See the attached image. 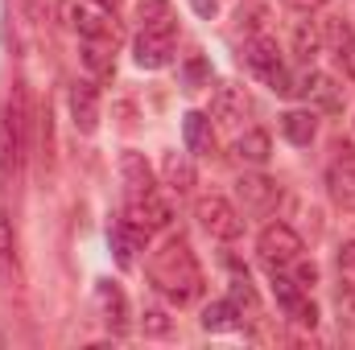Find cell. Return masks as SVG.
<instances>
[{"mask_svg": "<svg viewBox=\"0 0 355 350\" xmlns=\"http://www.w3.org/2000/svg\"><path fill=\"white\" fill-rule=\"evenodd\" d=\"M322 42L335 58V66L343 71V79H355V33L347 21H327L322 25Z\"/></svg>", "mask_w": 355, "mask_h": 350, "instance_id": "9", "label": "cell"}, {"mask_svg": "<svg viewBox=\"0 0 355 350\" xmlns=\"http://www.w3.org/2000/svg\"><path fill=\"white\" fill-rule=\"evenodd\" d=\"M240 313H248V317H257V309H261V301H257V288L248 284V276H236L232 280V297H227Z\"/></svg>", "mask_w": 355, "mask_h": 350, "instance_id": "25", "label": "cell"}, {"mask_svg": "<svg viewBox=\"0 0 355 350\" xmlns=\"http://www.w3.org/2000/svg\"><path fill=\"white\" fill-rule=\"evenodd\" d=\"M281 132H285L289 145H310L318 136V120H314V111H285L281 116Z\"/></svg>", "mask_w": 355, "mask_h": 350, "instance_id": "21", "label": "cell"}, {"mask_svg": "<svg viewBox=\"0 0 355 350\" xmlns=\"http://www.w3.org/2000/svg\"><path fill=\"white\" fill-rule=\"evenodd\" d=\"M141 326H145V334H149V338H166V334L174 330V322H170V317H166L162 309H145Z\"/></svg>", "mask_w": 355, "mask_h": 350, "instance_id": "29", "label": "cell"}, {"mask_svg": "<svg viewBox=\"0 0 355 350\" xmlns=\"http://www.w3.org/2000/svg\"><path fill=\"white\" fill-rule=\"evenodd\" d=\"M268 153H272V140H268V132H261V128H252V132H244L236 140V157L248 161V165H265Z\"/></svg>", "mask_w": 355, "mask_h": 350, "instance_id": "22", "label": "cell"}, {"mask_svg": "<svg viewBox=\"0 0 355 350\" xmlns=\"http://www.w3.org/2000/svg\"><path fill=\"white\" fill-rule=\"evenodd\" d=\"M145 235H149V231H141V227L128 223V219H116V223L107 227V243H112L120 268H132V256H137V248L145 243Z\"/></svg>", "mask_w": 355, "mask_h": 350, "instance_id": "16", "label": "cell"}, {"mask_svg": "<svg viewBox=\"0 0 355 350\" xmlns=\"http://www.w3.org/2000/svg\"><path fill=\"white\" fill-rule=\"evenodd\" d=\"M244 313L232 305V301H215V305H207V313H202V330H211V334H223V330H244Z\"/></svg>", "mask_w": 355, "mask_h": 350, "instance_id": "20", "label": "cell"}, {"mask_svg": "<svg viewBox=\"0 0 355 350\" xmlns=\"http://www.w3.org/2000/svg\"><path fill=\"white\" fill-rule=\"evenodd\" d=\"M244 66L268 83L272 91H281V95H289V75H285V62H281V50H277V42L272 37H252V42H244Z\"/></svg>", "mask_w": 355, "mask_h": 350, "instance_id": "3", "label": "cell"}, {"mask_svg": "<svg viewBox=\"0 0 355 350\" xmlns=\"http://www.w3.org/2000/svg\"><path fill=\"white\" fill-rule=\"evenodd\" d=\"M17 268V239H12V227H8V214L0 210V272L12 276Z\"/></svg>", "mask_w": 355, "mask_h": 350, "instance_id": "27", "label": "cell"}, {"mask_svg": "<svg viewBox=\"0 0 355 350\" xmlns=\"http://www.w3.org/2000/svg\"><path fill=\"white\" fill-rule=\"evenodd\" d=\"M120 181H124V198H128V202H141V198L157 194L153 174H149V165H145L141 153H124V157H120Z\"/></svg>", "mask_w": 355, "mask_h": 350, "instance_id": "10", "label": "cell"}, {"mask_svg": "<svg viewBox=\"0 0 355 350\" xmlns=\"http://www.w3.org/2000/svg\"><path fill=\"white\" fill-rule=\"evenodd\" d=\"M198 223H202V231L211 235V239H223V243H232V239H240L244 235V214L227 202V198H219V194H211V198H198Z\"/></svg>", "mask_w": 355, "mask_h": 350, "instance_id": "4", "label": "cell"}, {"mask_svg": "<svg viewBox=\"0 0 355 350\" xmlns=\"http://www.w3.org/2000/svg\"><path fill=\"white\" fill-rule=\"evenodd\" d=\"M257 252H261V260L277 272V268H285V264L302 260V235H297L293 227H285V223H268L265 231H261V239H257Z\"/></svg>", "mask_w": 355, "mask_h": 350, "instance_id": "5", "label": "cell"}, {"mask_svg": "<svg viewBox=\"0 0 355 350\" xmlns=\"http://www.w3.org/2000/svg\"><path fill=\"white\" fill-rule=\"evenodd\" d=\"M137 21H141V33H178V17L170 0H141L137 4Z\"/></svg>", "mask_w": 355, "mask_h": 350, "instance_id": "17", "label": "cell"}, {"mask_svg": "<svg viewBox=\"0 0 355 350\" xmlns=\"http://www.w3.org/2000/svg\"><path fill=\"white\" fill-rule=\"evenodd\" d=\"M289 95H297V99H306V103L339 107V91H335V83H331L327 75H318V71H306L297 83H289Z\"/></svg>", "mask_w": 355, "mask_h": 350, "instance_id": "18", "label": "cell"}, {"mask_svg": "<svg viewBox=\"0 0 355 350\" xmlns=\"http://www.w3.org/2000/svg\"><path fill=\"white\" fill-rule=\"evenodd\" d=\"M71 120L83 136H91L99 128V91H95V83H75L71 87Z\"/></svg>", "mask_w": 355, "mask_h": 350, "instance_id": "14", "label": "cell"}, {"mask_svg": "<svg viewBox=\"0 0 355 350\" xmlns=\"http://www.w3.org/2000/svg\"><path fill=\"white\" fill-rule=\"evenodd\" d=\"M248 111H252L248 91L236 87V83H215V91H211V116H215L219 124L236 128V124H244V120H248Z\"/></svg>", "mask_w": 355, "mask_h": 350, "instance_id": "6", "label": "cell"}, {"mask_svg": "<svg viewBox=\"0 0 355 350\" xmlns=\"http://www.w3.org/2000/svg\"><path fill=\"white\" fill-rule=\"evenodd\" d=\"M174 62V37L170 33H141L137 37V66L141 71H162Z\"/></svg>", "mask_w": 355, "mask_h": 350, "instance_id": "15", "label": "cell"}, {"mask_svg": "<svg viewBox=\"0 0 355 350\" xmlns=\"http://www.w3.org/2000/svg\"><path fill=\"white\" fill-rule=\"evenodd\" d=\"M128 223H137L141 231H166L174 223V214H170V202L162 194H149L141 202H128Z\"/></svg>", "mask_w": 355, "mask_h": 350, "instance_id": "13", "label": "cell"}, {"mask_svg": "<svg viewBox=\"0 0 355 350\" xmlns=\"http://www.w3.org/2000/svg\"><path fill=\"white\" fill-rule=\"evenodd\" d=\"M327 190H331V198H335L339 206L355 210V153L352 149H343V157L331 161V169H327Z\"/></svg>", "mask_w": 355, "mask_h": 350, "instance_id": "11", "label": "cell"}, {"mask_svg": "<svg viewBox=\"0 0 355 350\" xmlns=\"http://www.w3.org/2000/svg\"><path fill=\"white\" fill-rule=\"evenodd\" d=\"M236 194H240V202H244L248 214H272L277 202H281V185L261 174H244L236 181Z\"/></svg>", "mask_w": 355, "mask_h": 350, "instance_id": "7", "label": "cell"}, {"mask_svg": "<svg viewBox=\"0 0 355 350\" xmlns=\"http://www.w3.org/2000/svg\"><path fill=\"white\" fill-rule=\"evenodd\" d=\"M289 8H297V12H314V8H322L327 0H285Z\"/></svg>", "mask_w": 355, "mask_h": 350, "instance_id": "36", "label": "cell"}, {"mask_svg": "<svg viewBox=\"0 0 355 350\" xmlns=\"http://www.w3.org/2000/svg\"><path fill=\"white\" fill-rule=\"evenodd\" d=\"M67 21L79 29L83 42H107V46L120 42V29H116V21L107 12H91V8H79V4H67Z\"/></svg>", "mask_w": 355, "mask_h": 350, "instance_id": "8", "label": "cell"}, {"mask_svg": "<svg viewBox=\"0 0 355 350\" xmlns=\"http://www.w3.org/2000/svg\"><path fill=\"white\" fill-rule=\"evenodd\" d=\"M285 313H289L297 326H306V330H314V326H318V309H314V301H306V297H302V301H293Z\"/></svg>", "mask_w": 355, "mask_h": 350, "instance_id": "30", "label": "cell"}, {"mask_svg": "<svg viewBox=\"0 0 355 350\" xmlns=\"http://www.w3.org/2000/svg\"><path fill=\"white\" fill-rule=\"evenodd\" d=\"M46 4H50V0H25V12H29L33 21H42V17H46Z\"/></svg>", "mask_w": 355, "mask_h": 350, "instance_id": "35", "label": "cell"}, {"mask_svg": "<svg viewBox=\"0 0 355 350\" xmlns=\"http://www.w3.org/2000/svg\"><path fill=\"white\" fill-rule=\"evenodd\" d=\"M339 322H343V326L355 334V288H352V284L339 293Z\"/></svg>", "mask_w": 355, "mask_h": 350, "instance_id": "31", "label": "cell"}, {"mask_svg": "<svg viewBox=\"0 0 355 350\" xmlns=\"http://www.w3.org/2000/svg\"><path fill=\"white\" fill-rule=\"evenodd\" d=\"M272 293H277V301H281L285 309H289L293 301H302V297H306V288H302L297 280H289V276H277V272H272Z\"/></svg>", "mask_w": 355, "mask_h": 350, "instance_id": "28", "label": "cell"}, {"mask_svg": "<svg viewBox=\"0 0 355 350\" xmlns=\"http://www.w3.org/2000/svg\"><path fill=\"white\" fill-rule=\"evenodd\" d=\"M25 128H29V91L25 83H12L4 120H0V174L8 181L21 174V161H25Z\"/></svg>", "mask_w": 355, "mask_h": 350, "instance_id": "2", "label": "cell"}, {"mask_svg": "<svg viewBox=\"0 0 355 350\" xmlns=\"http://www.w3.org/2000/svg\"><path fill=\"white\" fill-rule=\"evenodd\" d=\"M314 280H318V268H314V264H297V284H302V288H310Z\"/></svg>", "mask_w": 355, "mask_h": 350, "instance_id": "33", "label": "cell"}, {"mask_svg": "<svg viewBox=\"0 0 355 350\" xmlns=\"http://www.w3.org/2000/svg\"><path fill=\"white\" fill-rule=\"evenodd\" d=\"M202 75H207V66H202V62H190V66H186V83H190V91L202 83Z\"/></svg>", "mask_w": 355, "mask_h": 350, "instance_id": "34", "label": "cell"}, {"mask_svg": "<svg viewBox=\"0 0 355 350\" xmlns=\"http://www.w3.org/2000/svg\"><path fill=\"white\" fill-rule=\"evenodd\" d=\"M339 276L355 288V239L352 243H343V252H339Z\"/></svg>", "mask_w": 355, "mask_h": 350, "instance_id": "32", "label": "cell"}, {"mask_svg": "<svg viewBox=\"0 0 355 350\" xmlns=\"http://www.w3.org/2000/svg\"><path fill=\"white\" fill-rule=\"evenodd\" d=\"M91 4H99L103 12H116V8H120V0H91Z\"/></svg>", "mask_w": 355, "mask_h": 350, "instance_id": "37", "label": "cell"}, {"mask_svg": "<svg viewBox=\"0 0 355 350\" xmlns=\"http://www.w3.org/2000/svg\"><path fill=\"white\" fill-rule=\"evenodd\" d=\"M149 280H153V288L170 305H178V309L182 305H194L202 297V268H198V260H194V252H190L186 239H170V243H162L153 252Z\"/></svg>", "mask_w": 355, "mask_h": 350, "instance_id": "1", "label": "cell"}, {"mask_svg": "<svg viewBox=\"0 0 355 350\" xmlns=\"http://www.w3.org/2000/svg\"><path fill=\"white\" fill-rule=\"evenodd\" d=\"M95 301H99V309H103L107 330H112V334H124V330H128V297H124V288L112 284V280H99V284H95Z\"/></svg>", "mask_w": 355, "mask_h": 350, "instance_id": "12", "label": "cell"}, {"mask_svg": "<svg viewBox=\"0 0 355 350\" xmlns=\"http://www.w3.org/2000/svg\"><path fill=\"white\" fill-rule=\"evenodd\" d=\"M318 50H322V29L314 21H297V29H293V54L302 62H310Z\"/></svg>", "mask_w": 355, "mask_h": 350, "instance_id": "24", "label": "cell"}, {"mask_svg": "<svg viewBox=\"0 0 355 350\" xmlns=\"http://www.w3.org/2000/svg\"><path fill=\"white\" fill-rule=\"evenodd\" d=\"M166 177H170V185H174L178 194L194 185V169H190V161L182 153H166Z\"/></svg>", "mask_w": 355, "mask_h": 350, "instance_id": "26", "label": "cell"}, {"mask_svg": "<svg viewBox=\"0 0 355 350\" xmlns=\"http://www.w3.org/2000/svg\"><path fill=\"white\" fill-rule=\"evenodd\" d=\"M112 50L116 46H107V42H83L79 54H83V66H87L95 79H112V71H116L112 66Z\"/></svg>", "mask_w": 355, "mask_h": 350, "instance_id": "23", "label": "cell"}, {"mask_svg": "<svg viewBox=\"0 0 355 350\" xmlns=\"http://www.w3.org/2000/svg\"><path fill=\"white\" fill-rule=\"evenodd\" d=\"M182 140H186V149H190L194 157H207V153L215 149L211 116H202V111H186V120H182Z\"/></svg>", "mask_w": 355, "mask_h": 350, "instance_id": "19", "label": "cell"}]
</instances>
